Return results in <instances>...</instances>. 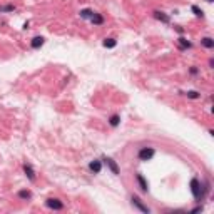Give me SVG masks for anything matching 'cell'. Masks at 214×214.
Wrapping results in <instances>:
<instances>
[{"mask_svg": "<svg viewBox=\"0 0 214 214\" xmlns=\"http://www.w3.org/2000/svg\"><path fill=\"white\" fill-rule=\"evenodd\" d=\"M117 45V42H116V39H104V47L105 49H114V47Z\"/></svg>", "mask_w": 214, "mask_h": 214, "instance_id": "obj_16", "label": "cell"}, {"mask_svg": "<svg viewBox=\"0 0 214 214\" xmlns=\"http://www.w3.org/2000/svg\"><path fill=\"white\" fill-rule=\"evenodd\" d=\"M89 171L94 172V174H99L102 171V162L101 161H90L89 162Z\"/></svg>", "mask_w": 214, "mask_h": 214, "instance_id": "obj_7", "label": "cell"}, {"mask_svg": "<svg viewBox=\"0 0 214 214\" xmlns=\"http://www.w3.org/2000/svg\"><path fill=\"white\" fill-rule=\"evenodd\" d=\"M177 42H179V49H191V47H193V44L189 42L186 37H179Z\"/></svg>", "mask_w": 214, "mask_h": 214, "instance_id": "obj_13", "label": "cell"}, {"mask_svg": "<svg viewBox=\"0 0 214 214\" xmlns=\"http://www.w3.org/2000/svg\"><path fill=\"white\" fill-rule=\"evenodd\" d=\"M47 207H50V209L54 211H62L64 209V202L60 201V199H57V197H49L45 201Z\"/></svg>", "mask_w": 214, "mask_h": 214, "instance_id": "obj_3", "label": "cell"}, {"mask_svg": "<svg viewBox=\"0 0 214 214\" xmlns=\"http://www.w3.org/2000/svg\"><path fill=\"white\" fill-rule=\"evenodd\" d=\"M156 156V149L154 147H141V151L137 152V159L146 162V161H151Z\"/></svg>", "mask_w": 214, "mask_h": 214, "instance_id": "obj_2", "label": "cell"}, {"mask_svg": "<svg viewBox=\"0 0 214 214\" xmlns=\"http://www.w3.org/2000/svg\"><path fill=\"white\" fill-rule=\"evenodd\" d=\"M201 45H204L206 49H214V40L211 37H204L201 39Z\"/></svg>", "mask_w": 214, "mask_h": 214, "instance_id": "obj_14", "label": "cell"}, {"mask_svg": "<svg viewBox=\"0 0 214 214\" xmlns=\"http://www.w3.org/2000/svg\"><path fill=\"white\" fill-rule=\"evenodd\" d=\"M189 72H191V76H197V74H199V69L197 67H191V70Z\"/></svg>", "mask_w": 214, "mask_h": 214, "instance_id": "obj_21", "label": "cell"}, {"mask_svg": "<svg viewBox=\"0 0 214 214\" xmlns=\"http://www.w3.org/2000/svg\"><path fill=\"white\" fill-rule=\"evenodd\" d=\"M44 42H45L44 37H34L32 42H30V47H32V49H40V47L44 45Z\"/></svg>", "mask_w": 214, "mask_h": 214, "instance_id": "obj_10", "label": "cell"}, {"mask_svg": "<svg viewBox=\"0 0 214 214\" xmlns=\"http://www.w3.org/2000/svg\"><path fill=\"white\" fill-rule=\"evenodd\" d=\"M92 15H94V10H90V9L80 10V17H82V19H90Z\"/></svg>", "mask_w": 214, "mask_h": 214, "instance_id": "obj_17", "label": "cell"}, {"mask_svg": "<svg viewBox=\"0 0 214 214\" xmlns=\"http://www.w3.org/2000/svg\"><path fill=\"white\" fill-rule=\"evenodd\" d=\"M189 187H191V193H193L194 199H196L197 202H201L202 199H204L206 193L209 191V182H204V184H202L197 177H193L191 182H189Z\"/></svg>", "mask_w": 214, "mask_h": 214, "instance_id": "obj_1", "label": "cell"}, {"mask_svg": "<svg viewBox=\"0 0 214 214\" xmlns=\"http://www.w3.org/2000/svg\"><path fill=\"white\" fill-rule=\"evenodd\" d=\"M89 20L92 22L94 25H102V24H104V17H102L101 13H96V12H94V15L89 19Z\"/></svg>", "mask_w": 214, "mask_h": 214, "instance_id": "obj_11", "label": "cell"}, {"mask_svg": "<svg viewBox=\"0 0 214 214\" xmlns=\"http://www.w3.org/2000/svg\"><path fill=\"white\" fill-rule=\"evenodd\" d=\"M15 7L13 5H5V7H0V12H13Z\"/></svg>", "mask_w": 214, "mask_h": 214, "instance_id": "obj_20", "label": "cell"}, {"mask_svg": "<svg viewBox=\"0 0 214 214\" xmlns=\"http://www.w3.org/2000/svg\"><path fill=\"white\" fill-rule=\"evenodd\" d=\"M199 211H202V207H201V206H197V207H194V209L191 211V213L194 214V213H199Z\"/></svg>", "mask_w": 214, "mask_h": 214, "instance_id": "obj_23", "label": "cell"}, {"mask_svg": "<svg viewBox=\"0 0 214 214\" xmlns=\"http://www.w3.org/2000/svg\"><path fill=\"white\" fill-rule=\"evenodd\" d=\"M191 10H193V13L194 15H196V17H204V12H202V9H199V7H197V5H193V7H191Z\"/></svg>", "mask_w": 214, "mask_h": 214, "instance_id": "obj_18", "label": "cell"}, {"mask_svg": "<svg viewBox=\"0 0 214 214\" xmlns=\"http://www.w3.org/2000/svg\"><path fill=\"white\" fill-rule=\"evenodd\" d=\"M130 202H132V206H134L136 209L142 211V213H146V214H149V213H151V209H149V207H147V206L144 204V202L141 201V199H139L137 196H132V197H130Z\"/></svg>", "mask_w": 214, "mask_h": 214, "instance_id": "obj_4", "label": "cell"}, {"mask_svg": "<svg viewBox=\"0 0 214 214\" xmlns=\"http://www.w3.org/2000/svg\"><path fill=\"white\" fill-rule=\"evenodd\" d=\"M17 196L20 197V199H24V201H29V199H32V193H30L29 189H20L17 193Z\"/></svg>", "mask_w": 214, "mask_h": 214, "instance_id": "obj_12", "label": "cell"}, {"mask_svg": "<svg viewBox=\"0 0 214 214\" xmlns=\"http://www.w3.org/2000/svg\"><path fill=\"white\" fill-rule=\"evenodd\" d=\"M186 96H187L189 99H199V97H201V94L197 92V90H189V92L186 94Z\"/></svg>", "mask_w": 214, "mask_h": 214, "instance_id": "obj_19", "label": "cell"}, {"mask_svg": "<svg viewBox=\"0 0 214 214\" xmlns=\"http://www.w3.org/2000/svg\"><path fill=\"white\" fill-rule=\"evenodd\" d=\"M109 124L112 127H117L119 124H121V116H119V114H114V116H110L109 117Z\"/></svg>", "mask_w": 214, "mask_h": 214, "instance_id": "obj_15", "label": "cell"}, {"mask_svg": "<svg viewBox=\"0 0 214 214\" xmlns=\"http://www.w3.org/2000/svg\"><path fill=\"white\" fill-rule=\"evenodd\" d=\"M104 161L105 164H107V167L110 169V171H112V174H116V176H117L119 174V166H117V162H116V161L112 159V157H104Z\"/></svg>", "mask_w": 214, "mask_h": 214, "instance_id": "obj_5", "label": "cell"}, {"mask_svg": "<svg viewBox=\"0 0 214 214\" xmlns=\"http://www.w3.org/2000/svg\"><path fill=\"white\" fill-rule=\"evenodd\" d=\"M174 29H176V32H177V34H184V29H182V27L176 25V27H174Z\"/></svg>", "mask_w": 214, "mask_h": 214, "instance_id": "obj_22", "label": "cell"}, {"mask_svg": "<svg viewBox=\"0 0 214 214\" xmlns=\"http://www.w3.org/2000/svg\"><path fill=\"white\" fill-rule=\"evenodd\" d=\"M24 172H25V176L29 177L30 181H35V171H34V167L30 166V164H24Z\"/></svg>", "mask_w": 214, "mask_h": 214, "instance_id": "obj_8", "label": "cell"}, {"mask_svg": "<svg viewBox=\"0 0 214 214\" xmlns=\"http://www.w3.org/2000/svg\"><path fill=\"white\" fill-rule=\"evenodd\" d=\"M152 13H154V19L164 22V24H169V20H171V19H169V15H166L164 12H159V10H154Z\"/></svg>", "mask_w": 214, "mask_h": 214, "instance_id": "obj_9", "label": "cell"}, {"mask_svg": "<svg viewBox=\"0 0 214 214\" xmlns=\"http://www.w3.org/2000/svg\"><path fill=\"white\" fill-rule=\"evenodd\" d=\"M136 179H137V184H139V187H141V191H142V193H147V191H149V184H147L146 177H144L142 174H136Z\"/></svg>", "mask_w": 214, "mask_h": 214, "instance_id": "obj_6", "label": "cell"}, {"mask_svg": "<svg viewBox=\"0 0 214 214\" xmlns=\"http://www.w3.org/2000/svg\"><path fill=\"white\" fill-rule=\"evenodd\" d=\"M206 2H209V4H211V2H214V0H206Z\"/></svg>", "mask_w": 214, "mask_h": 214, "instance_id": "obj_24", "label": "cell"}]
</instances>
